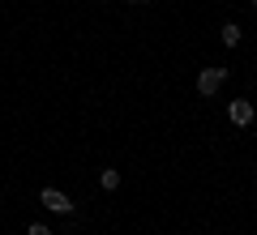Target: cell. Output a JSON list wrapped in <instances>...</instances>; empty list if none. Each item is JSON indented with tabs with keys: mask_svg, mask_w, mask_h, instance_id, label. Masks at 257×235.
Wrapping results in <instances>:
<instances>
[{
	"mask_svg": "<svg viewBox=\"0 0 257 235\" xmlns=\"http://www.w3.org/2000/svg\"><path fill=\"white\" fill-rule=\"evenodd\" d=\"M223 82H227V69H202V73H197V90H202L206 99H210Z\"/></svg>",
	"mask_w": 257,
	"mask_h": 235,
	"instance_id": "obj_1",
	"label": "cell"
},
{
	"mask_svg": "<svg viewBox=\"0 0 257 235\" xmlns=\"http://www.w3.org/2000/svg\"><path fill=\"white\" fill-rule=\"evenodd\" d=\"M227 116H231V124H236V128H248L257 111H253V103H248V99H236V103L227 107Z\"/></svg>",
	"mask_w": 257,
	"mask_h": 235,
	"instance_id": "obj_2",
	"label": "cell"
},
{
	"mask_svg": "<svg viewBox=\"0 0 257 235\" xmlns=\"http://www.w3.org/2000/svg\"><path fill=\"white\" fill-rule=\"evenodd\" d=\"M43 209H52V214H69V209H73V201L64 197L60 188H43Z\"/></svg>",
	"mask_w": 257,
	"mask_h": 235,
	"instance_id": "obj_3",
	"label": "cell"
},
{
	"mask_svg": "<svg viewBox=\"0 0 257 235\" xmlns=\"http://www.w3.org/2000/svg\"><path fill=\"white\" fill-rule=\"evenodd\" d=\"M219 39H223V43H227V47H236V43H240V39H244V30H240V26H236V22H227V26H223V30H219Z\"/></svg>",
	"mask_w": 257,
	"mask_h": 235,
	"instance_id": "obj_4",
	"label": "cell"
},
{
	"mask_svg": "<svg viewBox=\"0 0 257 235\" xmlns=\"http://www.w3.org/2000/svg\"><path fill=\"white\" fill-rule=\"evenodd\" d=\"M99 184H103L107 192H111V188H120V171H111V167H107V171L99 175Z\"/></svg>",
	"mask_w": 257,
	"mask_h": 235,
	"instance_id": "obj_5",
	"label": "cell"
},
{
	"mask_svg": "<svg viewBox=\"0 0 257 235\" xmlns=\"http://www.w3.org/2000/svg\"><path fill=\"white\" fill-rule=\"evenodd\" d=\"M26 235H52V231H47V226H43V222H35V226H30V231H26Z\"/></svg>",
	"mask_w": 257,
	"mask_h": 235,
	"instance_id": "obj_6",
	"label": "cell"
},
{
	"mask_svg": "<svg viewBox=\"0 0 257 235\" xmlns=\"http://www.w3.org/2000/svg\"><path fill=\"white\" fill-rule=\"evenodd\" d=\"M128 5H142V0H128Z\"/></svg>",
	"mask_w": 257,
	"mask_h": 235,
	"instance_id": "obj_7",
	"label": "cell"
},
{
	"mask_svg": "<svg viewBox=\"0 0 257 235\" xmlns=\"http://www.w3.org/2000/svg\"><path fill=\"white\" fill-rule=\"evenodd\" d=\"M253 5H257V0H253Z\"/></svg>",
	"mask_w": 257,
	"mask_h": 235,
	"instance_id": "obj_8",
	"label": "cell"
}]
</instances>
